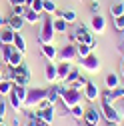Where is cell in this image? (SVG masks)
<instances>
[{
    "instance_id": "cell-40",
    "label": "cell",
    "mask_w": 124,
    "mask_h": 126,
    "mask_svg": "<svg viewBox=\"0 0 124 126\" xmlns=\"http://www.w3.org/2000/svg\"><path fill=\"white\" fill-rule=\"evenodd\" d=\"M34 124H36V126H48V124H46L42 118H34Z\"/></svg>"
},
{
    "instance_id": "cell-1",
    "label": "cell",
    "mask_w": 124,
    "mask_h": 126,
    "mask_svg": "<svg viewBox=\"0 0 124 126\" xmlns=\"http://www.w3.org/2000/svg\"><path fill=\"white\" fill-rule=\"evenodd\" d=\"M56 86H58V94H60V102H62V106H64L66 110H70L72 106L80 104V100H84L82 90L72 88V86H68L64 82H56Z\"/></svg>"
},
{
    "instance_id": "cell-36",
    "label": "cell",
    "mask_w": 124,
    "mask_h": 126,
    "mask_svg": "<svg viewBox=\"0 0 124 126\" xmlns=\"http://www.w3.org/2000/svg\"><path fill=\"white\" fill-rule=\"evenodd\" d=\"M86 82H88V80H86L84 76H78V80H76L74 84H70V86H72V88H78V90H82V88L86 86Z\"/></svg>"
},
{
    "instance_id": "cell-43",
    "label": "cell",
    "mask_w": 124,
    "mask_h": 126,
    "mask_svg": "<svg viewBox=\"0 0 124 126\" xmlns=\"http://www.w3.org/2000/svg\"><path fill=\"white\" fill-rule=\"evenodd\" d=\"M120 76L124 78V56H122V62H120Z\"/></svg>"
},
{
    "instance_id": "cell-17",
    "label": "cell",
    "mask_w": 124,
    "mask_h": 126,
    "mask_svg": "<svg viewBox=\"0 0 124 126\" xmlns=\"http://www.w3.org/2000/svg\"><path fill=\"white\" fill-rule=\"evenodd\" d=\"M72 64L70 62H60V64H56V72H58V82H64L66 80V76L70 72Z\"/></svg>"
},
{
    "instance_id": "cell-32",
    "label": "cell",
    "mask_w": 124,
    "mask_h": 126,
    "mask_svg": "<svg viewBox=\"0 0 124 126\" xmlns=\"http://www.w3.org/2000/svg\"><path fill=\"white\" fill-rule=\"evenodd\" d=\"M14 50V44H8V46H2V64L6 66L8 64V58H10V52Z\"/></svg>"
},
{
    "instance_id": "cell-44",
    "label": "cell",
    "mask_w": 124,
    "mask_h": 126,
    "mask_svg": "<svg viewBox=\"0 0 124 126\" xmlns=\"http://www.w3.org/2000/svg\"><path fill=\"white\" fill-rule=\"evenodd\" d=\"M24 126H36V124H34V120H32V118H28V120L24 122Z\"/></svg>"
},
{
    "instance_id": "cell-42",
    "label": "cell",
    "mask_w": 124,
    "mask_h": 126,
    "mask_svg": "<svg viewBox=\"0 0 124 126\" xmlns=\"http://www.w3.org/2000/svg\"><path fill=\"white\" fill-rule=\"evenodd\" d=\"M16 4H24V0H10V6H16Z\"/></svg>"
},
{
    "instance_id": "cell-2",
    "label": "cell",
    "mask_w": 124,
    "mask_h": 126,
    "mask_svg": "<svg viewBox=\"0 0 124 126\" xmlns=\"http://www.w3.org/2000/svg\"><path fill=\"white\" fill-rule=\"evenodd\" d=\"M70 42H74V44H78V42H84V44H88L92 50L98 46V40H96V34L90 30V26H86V24H76L74 26V30H72V36H70Z\"/></svg>"
},
{
    "instance_id": "cell-41",
    "label": "cell",
    "mask_w": 124,
    "mask_h": 126,
    "mask_svg": "<svg viewBox=\"0 0 124 126\" xmlns=\"http://www.w3.org/2000/svg\"><path fill=\"white\" fill-rule=\"evenodd\" d=\"M12 126H20V118H18V116L12 118Z\"/></svg>"
},
{
    "instance_id": "cell-27",
    "label": "cell",
    "mask_w": 124,
    "mask_h": 126,
    "mask_svg": "<svg viewBox=\"0 0 124 126\" xmlns=\"http://www.w3.org/2000/svg\"><path fill=\"white\" fill-rule=\"evenodd\" d=\"M12 80H8V78H4L2 82H0V96H4V98H8V94L12 92Z\"/></svg>"
},
{
    "instance_id": "cell-21",
    "label": "cell",
    "mask_w": 124,
    "mask_h": 126,
    "mask_svg": "<svg viewBox=\"0 0 124 126\" xmlns=\"http://www.w3.org/2000/svg\"><path fill=\"white\" fill-rule=\"evenodd\" d=\"M12 44H14V48H16L18 52H22V54L26 52V40H24V36H22L20 32L14 34V42H12Z\"/></svg>"
},
{
    "instance_id": "cell-46",
    "label": "cell",
    "mask_w": 124,
    "mask_h": 126,
    "mask_svg": "<svg viewBox=\"0 0 124 126\" xmlns=\"http://www.w3.org/2000/svg\"><path fill=\"white\" fill-rule=\"evenodd\" d=\"M120 116H122V118H124V108H122V110H120Z\"/></svg>"
},
{
    "instance_id": "cell-13",
    "label": "cell",
    "mask_w": 124,
    "mask_h": 126,
    "mask_svg": "<svg viewBox=\"0 0 124 126\" xmlns=\"http://www.w3.org/2000/svg\"><path fill=\"white\" fill-rule=\"evenodd\" d=\"M44 78H46V82H48V86L50 84H56L58 82V72H56V64H46V68H44Z\"/></svg>"
},
{
    "instance_id": "cell-19",
    "label": "cell",
    "mask_w": 124,
    "mask_h": 126,
    "mask_svg": "<svg viewBox=\"0 0 124 126\" xmlns=\"http://www.w3.org/2000/svg\"><path fill=\"white\" fill-rule=\"evenodd\" d=\"M22 62H24V54L14 48V50L10 52V58H8V64H6V66H12V68H14V66H20Z\"/></svg>"
},
{
    "instance_id": "cell-26",
    "label": "cell",
    "mask_w": 124,
    "mask_h": 126,
    "mask_svg": "<svg viewBox=\"0 0 124 126\" xmlns=\"http://www.w3.org/2000/svg\"><path fill=\"white\" fill-rule=\"evenodd\" d=\"M78 76H80V68L78 66H72L70 68V72H68V76H66V80H64V84H74L76 80H78Z\"/></svg>"
},
{
    "instance_id": "cell-5",
    "label": "cell",
    "mask_w": 124,
    "mask_h": 126,
    "mask_svg": "<svg viewBox=\"0 0 124 126\" xmlns=\"http://www.w3.org/2000/svg\"><path fill=\"white\" fill-rule=\"evenodd\" d=\"M78 68H84L88 74H96V72H100V68H102V62H100V58H98L94 52H90L88 56L78 58Z\"/></svg>"
},
{
    "instance_id": "cell-24",
    "label": "cell",
    "mask_w": 124,
    "mask_h": 126,
    "mask_svg": "<svg viewBox=\"0 0 124 126\" xmlns=\"http://www.w3.org/2000/svg\"><path fill=\"white\" fill-rule=\"evenodd\" d=\"M46 100H48L50 104H56L60 100V94H58V86L56 84H50L48 86V98H46Z\"/></svg>"
},
{
    "instance_id": "cell-33",
    "label": "cell",
    "mask_w": 124,
    "mask_h": 126,
    "mask_svg": "<svg viewBox=\"0 0 124 126\" xmlns=\"http://www.w3.org/2000/svg\"><path fill=\"white\" fill-rule=\"evenodd\" d=\"M6 110H8V102L4 100V96H0V120H4Z\"/></svg>"
},
{
    "instance_id": "cell-3",
    "label": "cell",
    "mask_w": 124,
    "mask_h": 126,
    "mask_svg": "<svg viewBox=\"0 0 124 126\" xmlns=\"http://www.w3.org/2000/svg\"><path fill=\"white\" fill-rule=\"evenodd\" d=\"M56 38V30H54V16H46L40 20V34H38V42L40 44H52Z\"/></svg>"
},
{
    "instance_id": "cell-7",
    "label": "cell",
    "mask_w": 124,
    "mask_h": 126,
    "mask_svg": "<svg viewBox=\"0 0 124 126\" xmlns=\"http://www.w3.org/2000/svg\"><path fill=\"white\" fill-rule=\"evenodd\" d=\"M100 112H102V118H106V122L118 124V122L122 120L120 110H118V108H114L112 104H108V102H102V104H100Z\"/></svg>"
},
{
    "instance_id": "cell-12",
    "label": "cell",
    "mask_w": 124,
    "mask_h": 126,
    "mask_svg": "<svg viewBox=\"0 0 124 126\" xmlns=\"http://www.w3.org/2000/svg\"><path fill=\"white\" fill-rule=\"evenodd\" d=\"M14 30L12 28H8V26H4V28H0V46H8V44H12L14 42Z\"/></svg>"
},
{
    "instance_id": "cell-4",
    "label": "cell",
    "mask_w": 124,
    "mask_h": 126,
    "mask_svg": "<svg viewBox=\"0 0 124 126\" xmlns=\"http://www.w3.org/2000/svg\"><path fill=\"white\" fill-rule=\"evenodd\" d=\"M46 98H48V86H46V88L44 86H32V88H28V92H26L24 106L26 108H36Z\"/></svg>"
},
{
    "instance_id": "cell-48",
    "label": "cell",
    "mask_w": 124,
    "mask_h": 126,
    "mask_svg": "<svg viewBox=\"0 0 124 126\" xmlns=\"http://www.w3.org/2000/svg\"><path fill=\"white\" fill-rule=\"evenodd\" d=\"M122 42H124V30H122Z\"/></svg>"
},
{
    "instance_id": "cell-11",
    "label": "cell",
    "mask_w": 124,
    "mask_h": 126,
    "mask_svg": "<svg viewBox=\"0 0 124 126\" xmlns=\"http://www.w3.org/2000/svg\"><path fill=\"white\" fill-rule=\"evenodd\" d=\"M82 96H84V100H88V102H94V100H98L100 98V90H98V86L94 84V82H86V86L82 88Z\"/></svg>"
},
{
    "instance_id": "cell-47",
    "label": "cell",
    "mask_w": 124,
    "mask_h": 126,
    "mask_svg": "<svg viewBox=\"0 0 124 126\" xmlns=\"http://www.w3.org/2000/svg\"><path fill=\"white\" fill-rule=\"evenodd\" d=\"M108 126H118V124H112V122H108Z\"/></svg>"
},
{
    "instance_id": "cell-34",
    "label": "cell",
    "mask_w": 124,
    "mask_h": 126,
    "mask_svg": "<svg viewBox=\"0 0 124 126\" xmlns=\"http://www.w3.org/2000/svg\"><path fill=\"white\" fill-rule=\"evenodd\" d=\"M114 28L116 30H124V14H120V16H114Z\"/></svg>"
},
{
    "instance_id": "cell-6",
    "label": "cell",
    "mask_w": 124,
    "mask_h": 126,
    "mask_svg": "<svg viewBox=\"0 0 124 126\" xmlns=\"http://www.w3.org/2000/svg\"><path fill=\"white\" fill-rule=\"evenodd\" d=\"M38 110H36V116L38 118H42L46 124H52L54 122V114H56V110H54V104H50L48 100H44V102H40L38 106H36Z\"/></svg>"
},
{
    "instance_id": "cell-20",
    "label": "cell",
    "mask_w": 124,
    "mask_h": 126,
    "mask_svg": "<svg viewBox=\"0 0 124 126\" xmlns=\"http://www.w3.org/2000/svg\"><path fill=\"white\" fill-rule=\"evenodd\" d=\"M54 16H56V18H64L68 24H74V22H76V12H74V10H56Z\"/></svg>"
},
{
    "instance_id": "cell-18",
    "label": "cell",
    "mask_w": 124,
    "mask_h": 126,
    "mask_svg": "<svg viewBox=\"0 0 124 126\" xmlns=\"http://www.w3.org/2000/svg\"><path fill=\"white\" fill-rule=\"evenodd\" d=\"M104 84H106V88H110V90L118 88V86H120V74H116V72L106 74V78H104Z\"/></svg>"
},
{
    "instance_id": "cell-29",
    "label": "cell",
    "mask_w": 124,
    "mask_h": 126,
    "mask_svg": "<svg viewBox=\"0 0 124 126\" xmlns=\"http://www.w3.org/2000/svg\"><path fill=\"white\" fill-rule=\"evenodd\" d=\"M92 52V48L88 44H84V42H78L76 44V54H78V58H84V56H88Z\"/></svg>"
},
{
    "instance_id": "cell-39",
    "label": "cell",
    "mask_w": 124,
    "mask_h": 126,
    "mask_svg": "<svg viewBox=\"0 0 124 126\" xmlns=\"http://www.w3.org/2000/svg\"><path fill=\"white\" fill-rule=\"evenodd\" d=\"M30 8H32V10H36V12H40V14H42V0H34V2H32V6H30Z\"/></svg>"
},
{
    "instance_id": "cell-38",
    "label": "cell",
    "mask_w": 124,
    "mask_h": 126,
    "mask_svg": "<svg viewBox=\"0 0 124 126\" xmlns=\"http://www.w3.org/2000/svg\"><path fill=\"white\" fill-rule=\"evenodd\" d=\"M90 12L92 14H100V2L98 0H92L90 2Z\"/></svg>"
},
{
    "instance_id": "cell-15",
    "label": "cell",
    "mask_w": 124,
    "mask_h": 126,
    "mask_svg": "<svg viewBox=\"0 0 124 126\" xmlns=\"http://www.w3.org/2000/svg\"><path fill=\"white\" fill-rule=\"evenodd\" d=\"M40 52H42V56L48 60V62H52L58 56V50L54 48V44H40Z\"/></svg>"
},
{
    "instance_id": "cell-49",
    "label": "cell",
    "mask_w": 124,
    "mask_h": 126,
    "mask_svg": "<svg viewBox=\"0 0 124 126\" xmlns=\"http://www.w3.org/2000/svg\"><path fill=\"white\" fill-rule=\"evenodd\" d=\"M2 126H4V124H2Z\"/></svg>"
},
{
    "instance_id": "cell-9",
    "label": "cell",
    "mask_w": 124,
    "mask_h": 126,
    "mask_svg": "<svg viewBox=\"0 0 124 126\" xmlns=\"http://www.w3.org/2000/svg\"><path fill=\"white\" fill-rule=\"evenodd\" d=\"M100 118H102V112H100V108H96V106H88L86 110H84V124L86 126H96L98 122H100Z\"/></svg>"
},
{
    "instance_id": "cell-28",
    "label": "cell",
    "mask_w": 124,
    "mask_h": 126,
    "mask_svg": "<svg viewBox=\"0 0 124 126\" xmlns=\"http://www.w3.org/2000/svg\"><path fill=\"white\" fill-rule=\"evenodd\" d=\"M84 110H86L84 106H80V104H76V106H72V108L68 110V112L72 114V118H74V120H82V118H84Z\"/></svg>"
},
{
    "instance_id": "cell-8",
    "label": "cell",
    "mask_w": 124,
    "mask_h": 126,
    "mask_svg": "<svg viewBox=\"0 0 124 126\" xmlns=\"http://www.w3.org/2000/svg\"><path fill=\"white\" fill-rule=\"evenodd\" d=\"M58 56H60V62H70V64H72L74 60H78V54H76V44H74V42L64 44V46L58 50Z\"/></svg>"
},
{
    "instance_id": "cell-23",
    "label": "cell",
    "mask_w": 124,
    "mask_h": 126,
    "mask_svg": "<svg viewBox=\"0 0 124 126\" xmlns=\"http://www.w3.org/2000/svg\"><path fill=\"white\" fill-rule=\"evenodd\" d=\"M58 10V6H56V2L54 0H42V12H46V14H50V16H54V12Z\"/></svg>"
},
{
    "instance_id": "cell-14",
    "label": "cell",
    "mask_w": 124,
    "mask_h": 126,
    "mask_svg": "<svg viewBox=\"0 0 124 126\" xmlns=\"http://www.w3.org/2000/svg\"><path fill=\"white\" fill-rule=\"evenodd\" d=\"M6 26H8V28H12L14 32H20L22 26H24V18H22V16H16V14H10Z\"/></svg>"
},
{
    "instance_id": "cell-10",
    "label": "cell",
    "mask_w": 124,
    "mask_h": 126,
    "mask_svg": "<svg viewBox=\"0 0 124 126\" xmlns=\"http://www.w3.org/2000/svg\"><path fill=\"white\" fill-rule=\"evenodd\" d=\"M90 30L94 34H104L106 32V20L102 14H92V18H90Z\"/></svg>"
},
{
    "instance_id": "cell-31",
    "label": "cell",
    "mask_w": 124,
    "mask_h": 126,
    "mask_svg": "<svg viewBox=\"0 0 124 126\" xmlns=\"http://www.w3.org/2000/svg\"><path fill=\"white\" fill-rule=\"evenodd\" d=\"M100 98H102V102H108V104H114V102H116L114 92H112L110 88H106L104 92H100Z\"/></svg>"
},
{
    "instance_id": "cell-37",
    "label": "cell",
    "mask_w": 124,
    "mask_h": 126,
    "mask_svg": "<svg viewBox=\"0 0 124 126\" xmlns=\"http://www.w3.org/2000/svg\"><path fill=\"white\" fill-rule=\"evenodd\" d=\"M112 92H114V98H116V100H124V86H118V88H114Z\"/></svg>"
},
{
    "instance_id": "cell-35",
    "label": "cell",
    "mask_w": 124,
    "mask_h": 126,
    "mask_svg": "<svg viewBox=\"0 0 124 126\" xmlns=\"http://www.w3.org/2000/svg\"><path fill=\"white\" fill-rule=\"evenodd\" d=\"M24 12H26V6H24V4L12 6V14H16V16H24Z\"/></svg>"
},
{
    "instance_id": "cell-22",
    "label": "cell",
    "mask_w": 124,
    "mask_h": 126,
    "mask_svg": "<svg viewBox=\"0 0 124 126\" xmlns=\"http://www.w3.org/2000/svg\"><path fill=\"white\" fill-rule=\"evenodd\" d=\"M8 104H10L12 108H14V112H18V110H22V106H24V104H22V100H20V98H18V96H16L14 92H10V94H8Z\"/></svg>"
},
{
    "instance_id": "cell-45",
    "label": "cell",
    "mask_w": 124,
    "mask_h": 126,
    "mask_svg": "<svg viewBox=\"0 0 124 126\" xmlns=\"http://www.w3.org/2000/svg\"><path fill=\"white\" fill-rule=\"evenodd\" d=\"M32 2H34V0H24V6H26V8H30V6H32Z\"/></svg>"
},
{
    "instance_id": "cell-16",
    "label": "cell",
    "mask_w": 124,
    "mask_h": 126,
    "mask_svg": "<svg viewBox=\"0 0 124 126\" xmlns=\"http://www.w3.org/2000/svg\"><path fill=\"white\" fill-rule=\"evenodd\" d=\"M24 22H28V24H38L40 20H42V14L40 12H36V10H32V8H26V12H24Z\"/></svg>"
},
{
    "instance_id": "cell-25",
    "label": "cell",
    "mask_w": 124,
    "mask_h": 126,
    "mask_svg": "<svg viewBox=\"0 0 124 126\" xmlns=\"http://www.w3.org/2000/svg\"><path fill=\"white\" fill-rule=\"evenodd\" d=\"M54 30H56V34H64L68 30V22L64 18H56L54 16Z\"/></svg>"
},
{
    "instance_id": "cell-30",
    "label": "cell",
    "mask_w": 124,
    "mask_h": 126,
    "mask_svg": "<svg viewBox=\"0 0 124 126\" xmlns=\"http://www.w3.org/2000/svg\"><path fill=\"white\" fill-rule=\"evenodd\" d=\"M120 14H124V2L120 0V2H114L112 6H110V16L114 18V16H120Z\"/></svg>"
}]
</instances>
